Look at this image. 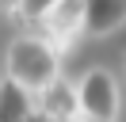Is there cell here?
Instances as JSON below:
<instances>
[{"instance_id": "obj_1", "label": "cell", "mask_w": 126, "mask_h": 122, "mask_svg": "<svg viewBox=\"0 0 126 122\" xmlns=\"http://www.w3.org/2000/svg\"><path fill=\"white\" fill-rule=\"evenodd\" d=\"M8 80L38 95L57 80V50L46 38H16L8 46Z\"/></svg>"}, {"instance_id": "obj_2", "label": "cell", "mask_w": 126, "mask_h": 122, "mask_svg": "<svg viewBox=\"0 0 126 122\" xmlns=\"http://www.w3.org/2000/svg\"><path fill=\"white\" fill-rule=\"evenodd\" d=\"M77 114L88 122H115L118 114V84L107 69H92L77 84Z\"/></svg>"}, {"instance_id": "obj_3", "label": "cell", "mask_w": 126, "mask_h": 122, "mask_svg": "<svg viewBox=\"0 0 126 122\" xmlns=\"http://www.w3.org/2000/svg\"><path fill=\"white\" fill-rule=\"evenodd\" d=\"M38 27H42V38L61 53V46H69L77 34H84V8H80V0H61V4H54L38 19Z\"/></svg>"}, {"instance_id": "obj_4", "label": "cell", "mask_w": 126, "mask_h": 122, "mask_svg": "<svg viewBox=\"0 0 126 122\" xmlns=\"http://www.w3.org/2000/svg\"><path fill=\"white\" fill-rule=\"evenodd\" d=\"M84 34H111L126 23V0H80Z\"/></svg>"}, {"instance_id": "obj_5", "label": "cell", "mask_w": 126, "mask_h": 122, "mask_svg": "<svg viewBox=\"0 0 126 122\" xmlns=\"http://www.w3.org/2000/svg\"><path fill=\"white\" fill-rule=\"evenodd\" d=\"M0 122H42L34 95L23 92L19 84L4 80L0 84Z\"/></svg>"}, {"instance_id": "obj_6", "label": "cell", "mask_w": 126, "mask_h": 122, "mask_svg": "<svg viewBox=\"0 0 126 122\" xmlns=\"http://www.w3.org/2000/svg\"><path fill=\"white\" fill-rule=\"evenodd\" d=\"M38 99H42V103H38V114H42V118L65 122V118L77 114V88H69V84H61V80H54L50 88H42Z\"/></svg>"}, {"instance_id": "obj_7", "label": "cell", "mask_w": 126, "mask_h": 122, "mask_svg": "<svg viewBox=\"0 0 126 122\" xmlns=\"http://www.w3.org/2000/svg\"><path fill=\"white\" fill-rule=\"evenodd\" d=\"M54 4H61V0H19V4H16V12L23 15V19L38 23V19H42V15H46V12H50Z\"/></svg>"}]
</instances>
